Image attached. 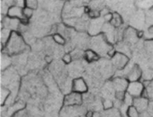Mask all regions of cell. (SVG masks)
Listing matches in <instances>:
<instances>
[{"label":"cell","instance_id":"obj_30","mask_svg":"<svg viewBox=\"0 0 153 117\" xmlns=\"http://www.w3.org/2000/svg\"><path fill=\"white\" fill-rule=\"evenodd\" d=\"M103 17H104L103 18H104V19H105V21L110 22L112 20V18H113V13H108L104 15Z\"/></svg>","mask_w":153,"mask_h":117},{"label":"cell","instance_id":"obj_4","mask_svg":"<svg viewBox=\"0 0 153 117\" xmlns=\"http://www.w3.org/2000/svg\"><path fill=\"white\" fill-rule=\"evenodd\" d=\"M145 87L141 81L129 82L126 93L130 95L134 98L142 96Z\"/></svg>","mask_w":153,"mask_h":117},{"label":"cell","instance_id":"obj_5","mask_svg":"<svg viewBox=\"0 0 153 117\" xmlns=\"http://www.w3.org/2000/svg\"><path fill=\"white\" fill-rule=\"evenodd\" d=\"M82 103V94L73 92L66 95L63 101L64 107H79Z\"/></svg>","mask_w":153,"mask_h":117},{"label":"cell","instance_id":"obj_8","mask_svg":"<svg viewBox=\"0 0 153 117\" xmlns=\"http://www.w3.org/2000/svg\"><path fill=\"white\" fill-rule=\"evenodd\" d=\"M88 86L84 79L82 78H78L74 79L72 82V92L82 94L87 93L88 91Z\"/></svg>","mask_w":153,"mask_h":117},{"label":"cell","instance_id":"obj_25","mask_svg":"<svg viewBox=\"0 0 153 117\" xmlns=\"http://www.w3.org/2000/svg\"><path fill=\"white\" fill-rule=\"evenodd\" d=\"M13 117H30L25 110L22 109L16 112Z\"/></svg>","mask_w":153,"mask_h":117},{"label":"cell","instance_id":"obj_21","mask_svg":"<svg viewBox=\"0 0 153 117\" xmlns=\"http://www.w3.org/2000/svg\"><path fill=\"white\" fill-rule=\"evenodd\" d=\"M10 95V91L7 88H1V105H3L8 99Z\"/></svg>","mask_w":153,"mask_h":117},{"label":"cell","instance_id":"obj_13","mask_svg":"<svg viewBox=\"0 0 153 117\" xmlns=\"http://www.w3.org/2000/svg\"><path fill=\"white\" fill-rule=\"evenodd\" d=\"M143 82L145 89L142 96L151 101L153 100V80L151 81H143Z\"/></svg>","mask_w":153,"mask_h":117},{"label":"cell","instance_id":"obj_3","mask_svg":"<svg viewBox=\"0 0 153 117\" xmlns=\"http://www.w3.org/2000/svg\"><path fill=\"white\" fill-rule=\"evenodd\" d=\"M131 27L136 30H140L146 24L145 13L142 10L139 9L133 13L130 19Z\"/></svg>","mask_w":153,"mask_h":117},{"label":"cell","instance_id":"obj_11","mask_svg":"<svg viewBox=\"0 0 153 117\" xmlns=\"http://www.w3.org/2000/svg\"><path fill=\"white\" fill-rule=\"evenodd\" d=\"M112 84L116 92H126L129 81L125 78L116 76L112 80Z\"/></svg>","mask_w":153,"mask_h":117},{"label":"cell","instance_id":"obj_18","mask_svg":"<svg viewBox=\"0 0 153 117\" xmlns=\"http://www.w3.org/2000/svg\"><path fill=\"white\" fill-rule=\"evenodd\" d=\"M110 23L112 26L115 27H119L122 25V18L120 15L118 14V13H114L113 18L111 21H110Z\"/></svg>","mask_w":153,"mask_h":117},{"label":"cell","instance_id":"obj_6","mask_svg":"<svg viewBox=\"0 0 153 117\" xmlns=\"http://www.w3.org/2000/svg\"><path fill=\"white\" fill-rule=\"evenodd\" d=\"M113 65L118 70L124 69L129 63V57L123 53L117 52L112 57Z\"/></svg>","mask_w":153,"mask_h":117},{"label":"cell","instance_id":"obj_15","mask_svg":"<svg viewBox=\"0 0 153 117\" xmlns=\"http://www.w3.org/2000/svg\"><path fill=\"white\" fill-rule=\"evenodd\" d=\"M116 51L123 53L125 55L128 56V57H130L132 55V51L131 48V46L128 43H126L125 42H120L118 43L116 47Z\"/></svg>","mask_w":153,"mask_h":117},{"label":"cell","instance_id":"obj_29","mask_svg":"<svg viewBox=\"0 0 153 117\" xmlns=\"http://www.w3.org/2000/svg\"><path fill=\"white\" fill-rule=\"evenodd\" d=\"M147 111L149 113L151 117H153V100L149 101L148 109Z\"/></svg>","mask_w":153,"mask_h":117},{"label":"cell","instance_id":"obj_7","mask_svg":"<svg viewBox=\"0 0 153 117\" xmlns=\"http://www.w3.org/2000/svg\"><path fill=\"white\" fill-rule=\"evenodd\" d=\"M7 15L9 18H16L19 19L23 24H25L26 22H27L28 20L24 16L23 8L16 5H12L8 9Z\"/></svg>","mask_w":153,"mask_h":117},{"label":"cell","instance_id":"obj_20","mask_svg":"<svg viewBox=\"0 0 153 117\" xmlns=\"http://www.w3.org/2000/svg\"><path fill=\"white\" fill-rule=\"evenodd\" d=\"M126 114L128 117H140V112H139L138 110L133 105L128 107Z\"/></svg>","mask_w":153,"mask_h":117},{"label":"cell","instance_id":"obj_31","mask_svg":"<svg viewBox=\"0 0 153 117\" xmlns=\"http://www.w3.org/2000/svg\"><path fill=\"white\" fill-rule=\"evenodd\" d=\"M94 115L93 112L91 111H88L85 115V117H94Z\"/></svg>","mask_w":153,"mask_h":117},{"label":"cell","instance_id":"obj_1","mask_svg":"<svg viewBox=\"0 0 153 117\" xmlns=\"http://www.w3.org/2000/svg\"><path fill=\"white\" fill-rule=\"evenodd\" d=\"M4 51L8 55H17L24 51L26 48L23 37L15 31H12L9 38L5 43Z\"/></svg>","mask_w":153,"mask_h":117},{"label":"cell","instance_id":"obj_28","mask_svg":"<svg viewBox=\"0 0 153 117\" xmlns=\"http://www.w3.org/2000/svg\"><path fill=\"white\" fill-rule=\"evenodd\" d=\"M72 61V56L69 53H66L63 57V61L66 64H69Z\"/></svg>","mask_w":153,"mask_h":117},{"label":"cell","instance_id":"obj_10","mask_svg":"<svg viewBox=\"0 0 153 117\" xmlns=\"http://www.w3.org/2000/svg\"><path fill=\"white\" fill-rule=\"evenodd\" d=\"M142 74L143 71L140 67L137 64H133L125 78L129 82L138 81H140Z\"/></svg>","mask_w":153,"mask_h":117},{"label":"cell","instance_id":"obj_19","mask_svg":"<svg viewBox=\"0 0 153 117\" xmlns=\"http://www.w3.org/2000/svg\"><path fill=\"white\" fill-rule=\"evenodd\" d=\"M146 24L147 25H153V7L147 10L145 13Z\"/></svg>","mask_w":153,"mask_h":117},{"label":"cell","instance_id":"obj_14","mask_svg":"<svg viewBox=\"0 0 153 117\" xmlns=\"http://www.w3.org/2000/svg\"><path fill=\"white\" fill-rule=\"evenodd\" d=\"M103 26V25H102V21L96 18V19L92 21V23H91L89 27L90 34H91L93 36H97L98 33H99V31L102 29Z\"/></svg>","mask_w":153,"mask_h":117},{"label":"cell","instance_id":"obj_17","mask_svg":"<svg viewBox=\"0 0 153 117\" xmlns=\"http://www.w3.org/2000/svg\"><path fill=\"white\" fill-rule=\"evenodd\" d=\"M135 4L140 10H149L153 7V1H137Z\"/></svg>","mask_w":153,"mask_h":117},{"label":"cell","instance_id":"obj_2","mask_svg":"<svg viewBox=\"0 0 153 117\" xmlns=\"http://www.w3.org/2000/svg\"><path fill=\"white\" fill-rule=\"evenodd\" d=\"M91 49L93 50L99 55H106L112 49L111 44L107 41L104 35H97L94 36L90 41Z\"/></svg>","mask_w":153,"mask_h":117},{"label":"cell","instance_id":"obj_9","mask_svg":"<svg viewBox=\"0 0 153 117\" xmlns=\"http://www.w3.org/2000/svg\"><path fill=\"white\" fill-rule=\"evenodd\" d=\"M139 38L138 31L131 26L125 29L123 39L126 43L131 46L137 43Z\"/></svg>","mask_w":153,"mask_h":117},{"label":"cell","instance_id":"obj_16","mask_svg":"<svg viewBox=\"0 0 153 117\" xmlns=\"http://www.w3.org/2000/svg\"><path fill=\"white\" fill-rule=\"evenodd\" d=\"M84 57L87 61H97L99 59V55L92 49H88L84 53Z\"/></svg>","mask_w":153,"mask_h":117},{"label":"cell","instance_id":"obj_22","mask_svg":"<svg viewBox=\"0 0 153 117\" xmlns=\"http://www.w3.org/2000/svg\"><path fill=\"white\" fill-rule=\"evenodd\" d=\"M133 101H134V98L132 96H131L130 95L128 94V93L126 92L123 101V104L127 107H130L133 105Z\"/></svg>","mask_w":153,"mask_h":117},{"label":"cell","instance_id":"obj_27","mask_svg":"<svg viewBox=\"0 0 153 117\" xmlns=\"http://www.w3.org/2000/svg\"><path fill=\"white\" fill-rule=\"evenodd\" d=\"M26 7L32 9H36L37 8L38 2L36 1H25Z\"/></svg>","mask_w":153,"mask_h":117},{"label":"cell","instance_id":"obj_24","mask_svg":"<svg viewBox=\"0 0 153 117\" xmlns=\"http://www.w3.org/2000/svg\"><path fill=\"white\" fill-rule=\"evenodd\" d=\"M33 10L31 8H29L26 7L23 8V14H24V17L27 19L31 18V17L33 15Z\"/></svg>","mask_w":153,"mask_h":117},{"label":"cell","instance_id":"obj_12","mask_svg":"<svg viewBox=\"0 0 153 117\" xmlns=\"http://www.w3.org/2000/svg\"><path fill=\"white\" fill-rule=\"evenodd\" d=\"M149 100L143 96L134 98L133 105L138 110L140 113L145 112L148 109Z\"/></svg>","mask_w":153,"mask_h":117},{"label":"cell","instance_id":"obj_23","mask_svg":"<svg viewBox=\"0 0 153 117\" xmlns=\"http://www.w3.org/2000/svg\"><path fill=\"white\" fill-rule=\"evenodd\" d=\"M53 38L56 43L60 45H63L65 43V39L63 36L59 33H56L54 34Z\"/></svg>","mask_w":153,"mask_h":117},{"label":"cell","instance_id":"obj_26","mask_svg":"<svg viewBox=\"0 0 153 117\" xmlns=\"http://www.w3.org/2000/svg\"><path fill=\"white\" fill-rule=\"evenodd\" d=\"M103 106L105 109L108 110L111 109L114 107V103L110 99H106L103 102Z\"/></svg>","mask_w":153,"mask_h":117},{"label":"cell","instance_id":"obj_32","mask_svg":"<svg viewBox=\"0 0 153 117\" xmlns=\"http://www.w3.org/2000/svg\"><path fill=\"white\" fill-rule=\"evenodd\" d=\"M45 59H46V61H47L48 63H51V57H50V56H47L46 58H45Z\"/></svg>","mask_w":153,"mask_h":117}]
</instances>
